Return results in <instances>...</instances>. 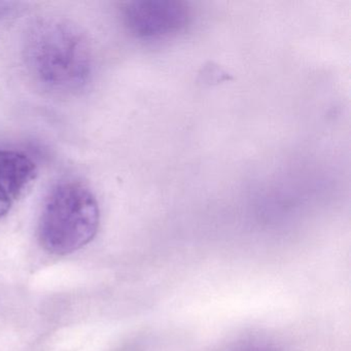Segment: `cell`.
Here are the masks:
<instances>
[{"instance_id":"277c9868","label":"cell","mask_w":351,"mask_h":351,"mask_svg":"<svg viewBox=\"0 0 351 351\" xmlns=\"http://www.w3.org/2000/svg\"><path fill=\"white\" fill-rule=\"evenodd\" d=\"M36 176V164L27 156L0 149V219L11 210Z\"/></svg>"},{"instance_id":"5b68a950","label":"cell","mask_w":351,"mask_h":351,"mask_svg":"<svg viewBox=\"0 0 351 351\" xmlns=\"http://www.w3.org/2000/svg\"><path fill=\"white\" fill-rule=\"evenodd\" d=\"M236 351H275L267 345H248V346L242 347Z\"/></svg>"},{"instance_id":"6da1fadb","label":"cell","mask_w":351,"mask_h":351,"mask_svg":"<svg viewBox=\"0 0 351 351\" xmlns=\"http://www.w3.org/2000/svg\"><path fill=\"white\" fill-rule=\"evenodd\" d=\"M23 51L34 80L55 93H77L91 80L93 55L89 42L79 28L64 20H38L26 34Z\"/></svg>"},{"instance_id":"7a4b0ae2","label":"cell","mask_w":351,"mask_h":351,"mask_svg":"<svg viewBox=\"0 0 351 351\" xmlns=\"http://www.w3.org/2000/svg\"><path fill=\"white\" fill-rule=\"evenodd\" d=\"M97 199L86 184L59 182L49 193L38 223V239L50 254L65 256L93 240L99 227Z\"/></svg>"},{"instance_id":"3957f363","label":"cell","mask_w":351,"mask_h":351,"mask_svg":"<svg viewBox=\"0 0 351 351\" xmlns=\"http://www.w3.org/2000/svg\"><path fill=\"white\" fill-rule=\"evenodd\" d=\"M188 17L186 8L172 1H137L125 9L126 25L143 38L176 34L186 25Z\"/></svg>"}]
</instances>
